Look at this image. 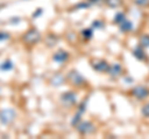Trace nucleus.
Instances as JSON below:
<instances>
[{"instance_id": "nucleus-1", "label": "nucleus", "mask_w": 149, "mask_h": 139, "mask_svg": "<svg viewBox=\"0 0 149 139\" xmlns=\"http://www.w3.org/2000/svg\"><path fill=\"white\" fill-rule=\"evenodd\" d=\"M132 93L134 97H137L138 99H144L149 96V90L144 86H137L132 90Z\"/></svg>"}, {"instance_id": "nucleus-2", "label": "nucleus", "mask_w": 149, "mask_h": 139, "mask_svg": "<svg viewBox=\"0 0 149 139\" xmlns=\"http://www.w3.org/2000/svg\"><path fill=\"white\" fill-rule=\"evenodd\" d=\"M78 132H80L81 134H85V136H87V134H91L95 132V126L91 123V122H82L80 126L77 127Z\"/></svg>"}, {"instance_id": "nucleus-3", "label": "nucleus", "mask_w": 149, "mask_h": 139, "mask_svg": "<svg viewBox=\"0 0 149 139\" xmlns=\"http://www.w3.org/2000/svg\"><path fill=\"white\" fill-rule=\"evenodd\" d=\"M62 102L63 103H66L68 106H72L77 102V96L76 93H73V92H67V93H65L62 96Z\"/></svg>"}, {"instance_id": "nucleus-4", "label": "nucleus", "mask_w": 149, "mask_h": 139, "mask_svg": "<svg viewBox=\"0 0 149 139\" xmlns=\"http://www.w3.org/2000/svg\"><path fill=\"white\" fill-rule=\"evenodd\" d=\"M68 77L71 78V82L74 83V85H77V86H78V85H83V83L86 82V80H85V78H83L77 71H72L71 73H70Z\"/></svg>"}, {"instance_id": "nucleus-5", "label": "nucleus", "mask_w": 149, "mask_h": 139, "mask_svg": "<svg viewBox=\"0 0 149 139\" xmlns=\"http://www.w3.org/2000/svg\"><path fill=\"white\" fill-rule=\"evenodd\" d=\"M93 68H95L96 71H98V72H107L108 71V68H109V66H108V63H107L106 61L102 60V61L93 63Z\"/></svg>"}, {"instance_id": "nucleus-6", "label": "nucleus", "mask_w": 149, "mask_h": 139, "mask_svg": "<svg viewBox=\"0 0 149 139\" xmlns=\"http://www.w3.org/2000/svg\"><path fill=\"white\" fill-rule=\"evenodd\" d=\"M109 73V75L113 77V78H116V77H118L120 73H122V66H120V65H113V66L112 67H109L108 68V71H107Z\"/></svg>"}, {"instance_id": "nucleus-7", "label": "nucleus", "mask_w": 149, "mask_h": 139, "mask_svg": "<svg viewBox=\"0 0 149 139\" xmlns=\"http://www.w3.org/2000/svg\"><path fill=\"white\" fill-rule=\"evenodd\" d=\"M133 55L139 60V61H144V60H147V56H146V54H144V50L141 47V46H138V47H136L133 50Z\"/></svg>"}, {"instance_id": "nucleus-8", "label": "nucleus", "mask_w": 149, "mask_h": 139, "mask_svg": "<svg viewBox=\"0 0 149 139\" xmlns=\"http://www.w3.org/2000/svg\"><path fill=\"white\" fill-rule=\"evenodd\" d=\"M119 25H120V31H122V32H128V31L133 30V24L129 20H127V19H125L123 22H120Z\"/></svg>"}, {"instance_id": "nucleus-9", "label": "nucleus", "mask_w": 149, "mask_h": 139, "mask_svg": "<svg viewBox=\"0 0 149 139\" xmlns=\"http://www.w3.org/2000/svg\"><path fill=\"white\" fill-rule=\"evenodd\" d=\"M67 57H68V55L65 52V51H58V52L54 56L55 61H57V62H65L67 60Z\"/></svg>"}, {"instance_id": "nucleus-10", "label": "nucleus", "mask_w": 149, "mask_h": 139, "mask_svg": "<svg viewBox=\"0 0 149 139\" xmlns=\"http://www.w3.org/2000/svg\"><path fill=\"white\" fill-rule=\"evenodd\" d=\"M26 40H27V41H30V42H34V41H37V40H39V32L35 31V30L30 31L29 34L26 35Z\"/></svg>"}, {"instance_id": "nucleus-11", "label": "nucleus", "mask_w": 149, "mask_h": 139, "mask_svg": "<svg viewBox=\"0 0 149 139\" xmlns=\"http://www.w3.org/2000/svg\"><path fill=\"white\" fill-rule=\"evenodd\" d=\"M106 4L108 5L109 8H118L120 4H122V0H104Z\"/></svg>"}, {"instance_id": "nucleus-12", "label": "nucleus", "mask_w": 149, "mask_h": 139, "mask_svg": "<svg viewBox=\"0 0 149 139\" xmlns=\"http://www.w3.org/2000/svg\"><path fill=\"white\" fill-rule=\"evenodd\" d=\"M125 20V15L123 13H118L117 15H116V17H114V22L116 24H120V22H123Z\"/></svg>"}, {"instance_id": "nucleus-13", "label": "nucleus", "mask_w": 149, "mask_h": 139, "mask_svg": "<svg viewBox=\"0 0 149 139\" xmlns=\"http://www.w3.org/2000/svg\"><path fill=\"white\" fill-rule=\"evenodd\" d=\"M92 31H93V29H86L85 31L82 32V34H83V36H85L87 40H90L92 38Z\"/></svg>"}, {"instance_id": "nucleus-14", "label": "nucleus", "mask_w": 149, "mask_h": 139, "mask_svg": "<svg viewBox=\"0 0 149 139\" xmlns=\"http://www.w3.org/2000/svg\"><path fill=\"white\" fill-rule=\"evenodd\" d=\"M141 44H142V46H144V47H148L149 46V36H143L142 40H141Z\"/></svg>"}, {"instance_id": "nucleus-15", "label": "nucleus", "mask_w": 149, "mask_h": 139, "mask_svg": "<svg viewBox=\"0 0 149 139\" xmlns=\"http://www.w3.org/2000/svg\"><path fill=\"white\" fill-rule=\"evenodd\" d=\"M142 114L146 115V117H149V103L144 104V107L142 108Z\"/></svg>"}, {"instance_id": "nucleus-16", "label": "nucleus", "mask_w": 149, "mask_h": 139, "mask_svg": "<svg viewBox=\"0 0 149 139\" xmlns=\"http://www.w3.org/2000/svg\"><path fill=\"white\" fill-rule=\"evenodd\" d=\"M103 22H102L101 20H97V21H95V22H93V24H92V26L93 27H95V29H102V27H103Z\"/></svg>"}, {"instance_id": "nucleus-17", "label": "nucleus", "mask_w": 149, "mask_h": 139, "mask_svg": "<svg viewBox=\"0 0 149 139\" xmlns=\"http://www.w3.org/2000/svg\"><path fill=\"white\" fill-rule=\"evenodd\" d=\"M136 3L138 4V5H148L149 4V0H136Z\"/></svg>"}, {"instance_id": "nucleus-18", "label": "nucleus", "mask_w": 149, "mask_h": 139, "mask_svg": "<svg viewBox=\"0 0 149 139\" xmlns=\"http://www.w3.org/2000/svg\"><path fill=\"white\" fill-rule=\"evenodd\" d=\"M91 3H95V4H97V3H101V1H104V0H90Z\"/></svg>"}]
</instances>
